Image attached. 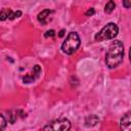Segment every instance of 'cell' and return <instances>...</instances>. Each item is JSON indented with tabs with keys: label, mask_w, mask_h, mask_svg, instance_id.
Instances as JSON below:
<instances>
[{
	"label": "cell",
	"mask_w": 131,
	"mask_h": 131,
	"mask_svg": "<svg viewBox=\"0 0 131 131\" xmlns=\"http://www.w3.org/2000/svg\"><path fill=\"white\" fill-rule=\"evenodd\" d=\"M124 58V45L120 40H115L108 46L105 54V64L110 69H115L121 64Z\"/></svg>",
	"instance_id": "cell-1"
},
{
	"label": "cell",
	"mask_w": 131,
	"mask_h": 131,
	"mask_svg": "<svg viewBox=\"0 0 131 131\" xmlns=\"http://www.w3.org/2000/svg\"><path fill=\"white\" fill-rule=\"evenodd\" d=\"M80 44H81V40H80L79 35L76 32H71L67 36L66 40L62 42L61 50L66 54L70 55V54H73L74 52H76L78 50V48L80 47Z\"/></svg>",
	"instance_id": "cell-2"
},
{
	"label": "cell",
	"mask_w": 131,
	"mask_h": 131,
	"mask_svg": "<svg viewBox=\"0 0 131 131\" xmlns=\"http://www.w3.org/2000/svg\"><path fill=\"white\" fill-rule=\"evenodd\" d=\"M118 34H119V27L115 23H108L98 33L95 34L94 39L97 42L111 40V39H115V37H117Z\"/></svg>",
	"instance_id": "cell-3"
},
{
	"label": "cell",
	"mask_w": 131,
	"mask_h": 131,
	"mask_svg": "<svg viewBox=\"0 0 131 131\" xmlns=\"http://www.w3.org/2000/svg\"><path fill=\"white\" fill-rule=\"evenodd\" d=\"M42 129L46 131H68L71 129V122L66 118L56 119L49 122Z\"/></svg>",
	"instance_id": "cell-4"
},
{
	"label": "cell",
	"mask_w": 131,
	"mask_h": 131,
	"mask_svg": "<svg viewBox=\"0 0 131 131\" xmlns=\"http://www.w3.org/2000/svg\"><path fill=\"white\" fill-rule=\"evenodd\" d=\"M120 128L123 131H131V112L126 113L120 120Z\"/></svg>",
	"instance_id": "cell-5"
},
{
	"label": "cell",
	"mask_w": 131,
	"mask_h": 131,
	"mask_svg": "<svg viewBox=\"0 0 131 131\" xmlns=\"http://www.w3.org/2000/svg\"><path fill=\"white\" fill-rule=\"evenodd\" d=\"M99 119L96 115H89L85 118V126L86 127H93L98 123Z\"/></svg>",
	"instance_id": "cell-6"
},
{
	"label": "cell",
	"mask_w": 131,
	"mask_h": 131,
	"mask_svg": "<svg viewBox=\"0 0 131 131\" xmlns=\"http://www.w3.org/2000/svg\"><path fill=\"white\" fill-rule=\"evenodd\" d=\"M51 12H52V11L49 10V9H44V10H42V11L38 14V16H37L38 20H39L42 25H46V24H47L46 18H47V16H49V14H50Z\"/></svg>",
	"instance_id": "cell-7"
},
{
	"label": "cell",
	"mask_w": 131,
	"mask_h": 131,
	"mask_svg": "<svg viewBox=\"0 0 131 131\" xmlns=\"http://www.w3.org/2000/svg\"><path fill=\"white\" fill-rule=\"evenodd\" d=\"M115 7H116L115 1H114V0H110V1L105 4V6H104V12H105V13H111V12H113V10L115 9Z\"/></svg>",
	"instance_id": "cell-8"
},
{
	"label": "cell",
	"mask_w": 131,
	"mask_h": 131,
	"mask_svg": "<svg viewBox=\"0 0 131 131\" xmlns=\"http://www.w3.org/2000/svg\"><path fill=\"white\" fill-rule=\"evenodd\" d=\"M11 13H12V10L11 9H9V8H3L1 10V13H0V19L1 20H5L7 17L9 18V16H10Z\"/></svg>",
	"instance_id": "cell-9"
},
{
	"label": "cell",
	"mask_w": 131,
	"mask_h": 131,
	"mask_svg": "<svg viewBox=\"0 0 131 131\" xmlns=\"http://www.w3.org/2000/svg\"><path fill=\"white\" fill-rule=\"evenodd\" d=\"M17 112H15V113H13L12 111H9L8 112V122L10 123V124H13L15 121H16V118H17Z\"/></svg>",
	"instance_id": "cell-10"
},
{
	"label": "cell",
	"mask_w": 131,
	"mask_h": 131,
	"mask_svg": "<svg viewBox=\"0 0 131 131\" xmlns=\"http://www.w3.org/2000/svg\"><path fill=\"white\" fill-rule=\"evenodd\" d=\"M40 74H41V67H40L39 64H35L34 68H33V75H34V76L36 77V79H37V78H39Z\"/></svg>",
	"instance_id": "cell-11"
},
{
	"label": "cell",
	"mask_w": 131,
	"mask_h": 131,
	"mask_svg": "<svg viewBox=\"0 0 131 131\" xmlns=\"http://www.w3.org/2000/svg\"><path fill=\"white\" fill-rule=\"evenodd\" d=\"M35 79H36V77L34 76V75H26L24 78H23V81H24V83H32V82H34L35 81Z\"/></svg>",
	"instance_id": "cell-12"
},
{
	"label": "cell",
	"mask_w": 131,
	"mask_h": 131,
	"mask_svg": "<svg viewBox=\"0 0 131 131\" xmlns=\"http://www.w3.org/2000/svg\"><path fill=\"white\" fill-rule=\"evenodd\" d=\"M0 120H1V123H0V129H1V130H4L5 127H6V123H7V121L5 120L4 115H1V116H0Z\"/></svg>",
	"instance_id": "cell-13"
},
{
	"label": "cell",
	"mask_w": 131,
	"mask_h": 131,
	"mask_svg": "<svg viewBox=\"0 0 131 131\" xmlns=\"http://www.w3.org/2000/svg\"><path fill=\"white\" fill-rule=\"evenodd\" d=\"M20 15H21V11H19V10L15 11V12L12 11V13H11L10 16H9V19H14L15 17H19Z\"/></svg>",
	"instance_id": "cell-14"
},
{
	"label": "cell",
	"mask_w": 131,
	"mask_h": 131,
	"mask_svg": "<svg viewBox=\"0 0 131 131\" xmlns=\"http://www.w3.org/2000/svg\"><path fill=\"white\" fill-rule=\"evenodd\" d=\"M55 35V31L54 30H49V31H46L45 33V37L48 38V37H53Z\"/></svg>",
	"instance_id": "cell-15"
},
{
	"label": "cell",
	"mask_w": 131,
	"mask_h": 131,
	"mask_svg": "<svg viewBox=\"0 0 131 131\" xmlns=\"http://www.w3.org/2000/svg\"><path fill=\"white\" fill-rule=\"evenodd\" d=\"M94 12H95V10H94V8L93 7H91V8H89L87 11H86V16H92L93 14H94Z\"/></svg>",
	"instance_id": "cell-16"
},
{
	"label": "cell",
	"mask_w": 131,
	"mask_h": 131,
	"mask_svg": "<svg viewBox=\"0 0 131 131\" xmlns=\"http://www.w3.org/2000/svg\"><path fill=\"white\" fill-rule=\"evenodd\" d=\"M123 6L125 8H130L131 7V0H123Z\"/></svg>",
	"instance_id": "cell-17"
},
{
	"label": "cell",
	"mask_w": 131,
	"mask_h": 131,
	"mask_svg": "<svg viewBox=\"0 0 131 131\" xmlns=\"http://www.w3.org/2000/svg\"><path fill=\"white\" fill-rule=\"evenodd\" d=\"M64 32H66V31H64L63 29H62V30H60V31H59V33H58V36H59V37H63Z\"/></svg>",
	"instance_id": "cell-18"
},
{
	"label": "cell",
	"mask_w": 131,
	"mask_h": 131,
	"mask_svg": "<svg viewBox=\"0 0 131 131\" xmlns=\"http://www.w3.org/2000/svg\"><path fill=\"white\" fill-rule=\"evenodd\" d=\"M129 59H130V62H131V47L129 48Z\"/></svg>",
	"instance_id": "cell-19"
}]
</instances>
